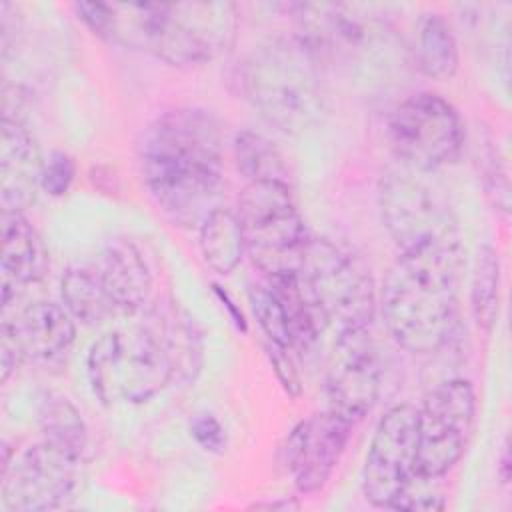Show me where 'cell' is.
Masks as SVG:
<instances>
[{
	"mask_svg": "<svg viewBox=\"0 0 512 512\" xmlns=\"http://www.w3.org/2000/svg\"><path fill=\"white\" fill-rule=\"evenodd\" d=\"M484 168H482V182L488 200L492 202L494 210H498L502 216H508L510 212V186H508V172L506 166L498 154V148H488V152L482 156Z\"/></svg>",
	"mask_w": 512,
	"mask_h": 512,
	"instance_id": "cell-28",
	"label": "cell"
},
{
	"mask_svg": "<svg viewBox=\"0 0 512 512\" xmlns=\"http://www.w3.org/2000/svg\"><path fill=\"white\" fill-rule=\"evenodd\" d=\"M380 382L382 364L368 328L338 332L326 362L328 410L352 424L362 420L378 400Z\"/></svg>",
	"mask_w": 512,
	"mask_h": 512,
	"instance_id": "cell-13",
	"label": "cell"
},
{
	"mask_svg": "<svg viewBox=\"0 0 512 512\" xmlns=\"http://www.w3.org/2000/svg\"><path fill=\"white\" fill-rule=\"evenodd\" d=\"M254 508H268V510H290V508H298L296 500H278V502H266V504H254Z\"/></svg>",
	"mask_w": 512,
	"mask_h": 512,
	"instance_id": "cell-34",
	"label": "cell"
},
{
	"mask_svg": "<svg viewBox=\"0 0 512 512\" xmlns=\"http://www.w3.org/2000/svg\"><path fill=\"white\" fill-rule=\"evenodd\" d=\"M500 302V258L490 244H482L474 258L470 280V310L476 326L490 332L498 318Z\"/></svg>",
	"mask_w": 512,
	"mask_h": 512,
	"instance_id": "cell-25",
	"label": "cell"
},
{
	"mask_svg": "<svg viewBox=\"0 0 512 512\" xmlns=\"http://www.w3.org/2000/svg\"><path fill=\"white\" fill-rule=\"evenodd\" d=\"M202 260L216 274H230L244 258V236L238 214L220 206L198 228Z\"/></svg>",
	"mask_w": 512,
	"mask_h": 512,
	"instance_id": "cell-22",
	"label": "cell"
},
{
	"mask_svg": "<svg viewBox=\"0 0 512 512\" xmlns=\"http://www.w3.org/2000/svg\"><path fill=\"white\" fill-rule=\"evenodd\" d=\"M246 98L286 134H302L324 114L318 62L298 40H274L250 54L242 70Z\"/></svg>",
	"mask_w": 512,
	"mask_h": 512,
	"instance_id": "cell-4",
	"label": "cell"
},
{
	"mask_svg": "<svg viewBox=\"0 0 512 512\" xmlns=\"http://www.w3.org/2000/svg\"><path fill=\"white\" fill-rule=\"evenodd\" d=\"M414 60L432 80H450L458 72L460 50L450 22L436 12L424 14L416 24Z\"/></svg>",
	"mask_w": 512,
	"mask_h": 512,
	"instance_id": "cell-21",
	"label": "cell"
},
{
	"mask_svg": "<svg viewBox=\"0 0 512 512\" xmlns=\"http://www.w3.org/2000/svg\"><path fill=\"white\" fill-rule=\"evenodd\" d=\"M138 164L148 196L174 226L198 230L222 206V134L210 112L186 106L160 114L140 138Z\"/></svg>",
	"mask_w": 512,
	"mask_h": 512,
	"instance_id": "cell-1",
	"label": "cell"
},
{
	"mask_svg": "<svg viewBox=\"0 0 512 512\" xmlns=\"http://www.w3.org/2000/svg\"><path fill=\"white\" fill-rule=\"evenodd\" d=\"M248 300L252 306V312L262 328V332L266 334L270 344L288 348L294 352L292 346V336H290V328L286 322V316L282 312V306L272 290V286L268 284V280H260L250 284L248 288Z\"/></svg>",
	"mask_w": 512,
	"mask_h": 512,
	"instance_id": "cell-27",
	"label": "cell"
},
{
	"mask_svg": "<svg viewBox=\"0 0 512 512\" xmlns=\"http://www.w3.org/2000/svg\"><path fill=\"white\" fill-rule=\"evenodd\" d=\"M328 326L368 328L376 316V288L366 262L328 238L308 240L298 270Z\"/></svg>",
	"mask_w": 512,
	"mask_h": 512,
	"instance_id": "cell-8",
	"label": "cell"
},
{
	"mask_svg": "<svg viewBox=\"0 0 512 512\" xmlns=\"http://www.w3.org/2000/svg\"><path fill=\"white\" fill-rule=\"evenodd\" d=\"M236 214L246 254L264 276L300 270L310 236L288 184L246 182Z\"/></svg>",
	"mask_w": 512,
	"mask_h": 512,
	"instance_id": "cell-7",
	"label": "cell"
},
{
	"mask_svg": "<svg viewBox=\"0 0 512 512\" xmlns=\"http://www.w3.org/2000/svg\"><path fill=\"white\" fill-rule=\"evenodd\" d=\"M2 322L12 330L24 362H58L70 352L76 340V320L64 304L52 300H36L24 306L14 318L4 316Z\"/></svg>",
	"mask_w": 512,
	"mask_h": 512,
	"instance_id": "cell-19",
	"label": "cell"
},
{
	"mask_svg": "<svg viewBox=\"0 0 512 512\" xmlns=\"http://www.w3.org/2000/svg\"><path fill=\"white\" fill-rule=\"evenodd\" d=\"M236 16L232 2H104L100 38L194 66L232 44Z\"/></svg>",
	"mask_w": 512,
	"mask_h": 512,
	"instance_id": "cell-2",
	"label": "cell"
},
{
	"mask_svg": "<svg viewBox=\"0 0 512 512\" xmlns=\"http://www.w3.org/2000/svg\"><path fill=\"white\" fill-rule=\"evenodd\" d=\"M476 418V394L468 380L436 384L416 408V472L424 480L446 476L464 456Z\"/></svg>",
	"mask_w": 512,
	"mask_h": 512,
	"instance_id": "cell-10",
	"label": "cell"
},
{
	"mask_svg": "<svg viewBox=\"0 0 512 512\" xmlns=\"http://www.w3.org/2000/svg\"><path fill=\"white\" fill-rule=\"evenodd\" d=\"M140 322L168 360L172 384H192L204 366V338L196 318L172 296H160L144 306Z\"/></svg>",
	"mask_w": 512,
	"mask_h": 512,
	"instance_id": "cell-16",
	"label": "cell"
},
{
	"mask_svg": "<svg viewBox=\"0 0 512 512\" xmlns=\"http://www.w3.org/2000/svg\"><path fill=\"white\" fill-rule=\"evenodd\" d=\"M82 456L40 438L0 472L8 512H46L66 506L80 484Z\"/></svg>",
	"mask_w": 512,
	"mask_h": 512,
	"instance_id": "cell-11",
	"label": "cell"
},
{
	"mask_svg": "<svg viewBox=\"0 0 512 512\" xmlns=\"http://www.w3.org/2000/svg\"><path fill=\"white\" fill-rule=\"evenodd\" d=\"M498 476L504 484L510 482V450L508 446H504L502 450V456H500V466H498Z\"/></svg>",
	"mask_w": 512,
	"mask_h": 512,
	"instance_id": "cell-33",
	"label": "cell"
},
{
	"mask_svg": "<svg viewBox=\"0 0 512 512\" xmlns=\"http://www.w3.org/2000/svg\"><path fill=\"white\" fill-rule=\"evenodd\" d=\"M426 174L402 164L380 178L382 222L400 254L460 244L448 196Z\"/></svg>",
	"mask_w": 512,
	"mask_h": 512,
	"instance_id": "cell-6",
	"label": "cell"
},
{
	"mask_svg": "<svg viewBox=\"0 0 512 512\" xmlns=\"http://www.w3.org/2000/svg\"><path fill=\"white\" fill-rule=\"evenodd\" d=\"M458 246L400 254L380 290V314L398 346L412 354L442 348L454 332L458 310Z\"/></svg>",
	"mask_w": 512,
	"mask_h": 512,
	"instance_id": "cell-3",
	"label": "cell"
},
{
	"mask_svg": "<svg viewBox=\"0 0 512 512\" xmlns=\"http://www.w3.org/2000/svg\"><path fill=\"white\" fill-rule=\"evenodd\" d=\"M234 160L248 182H284L288 168L280 150L266 136L254 130H240L234 138Z\"/></svg>",
	"mask_w": 512,
	"mask_h": 512,
	"instance_id": "cell-24",
	"label": "cell"
},
{
	"mask_svg": "<svg viewBox=\"0 0 512 512\" xmlns=\"http://www.w3.org/2000/svg\"><path fill=\"white\" fill-rule=\"evenodd\" d=\"M38 418L42 438L84 458L88 448V428L78 408L66 396L48 394L42 400Z\"/></svg>",
	"mask_w": 512,
	"mask_h": 512,
	"instance_id": "cell-26",
	"label": "cell"
},
{
	"mask_svg": "<svg viewBox=\"0 0 512 512\" xmlns=\"http://www.w3.org/2000/svg\"><path fill=\"white\" fill-rule=\"evenodd\" d=\"M24 364V356L20 352V346L8 328L6 322L0 326V382L6 384L8 378Z\"/></svg>",
	"mask_w": 512,
	"mask_h": 512,
	"instance_id": "cell-32",
	"label": "cell"
},
{
	"mask_svg": "<svg viewBox=\"0 0 512 512\" xmlns=\"http://www.w3.org/2000/svg\"><path fill=\"white\" fill-rule=\"evenodd\" d=\"M60 298L68 314L84 326H98L114 314L96 268L70 266L60 280Z\"/></svg>",
	"mask_w": 512,
	"mask_h": 512,
	"instance_id": "cell-23",
	"label": "cell"
},
{
	"mask_svg": "<svg viewBox=\"0 0 512 512\" xmlns=\"http://www.w3.org/2000/svg\"><path fill=\"white\" fill-rule=\"evenodd\" d=\"M76 176V164L72 156L66 152H52L50 158L44 162L42 170V190L54 198L68 194Z\"/></svg>",
	"mask_w": 512,
	"mask_h": 512,
	"instance_id": "cell-29",
	"label": "cell"
},
{
	"mask_svg": "<svg viewBox=\"0 0 512 512\" xmlns=\"http://www.w3.org/2000/svg\"><path fill=\"white\" fill-rule=\"evenodd\" d=\"M298 26V42L320 60H346L360 56L374 44L382 24L352 4H290Z\"/></svg>",
	"mask_w": 512,
	"mask_h": 512,
	"instance_id": "cell-15",
	"label": "cell"
},
{
	"mask_svg": "<svg viewBox=\"0 0 512 512\" xmlns=\"http://www.w3.org/2000/svg\"><path fill=\"white\" fill-rule=\"evenodd\" d=\"M96 272L114 312L132 314L144 310L150 300L152 272L136 242L128 238L110 242Z\"/></svg>",
	"mask_w": 512,
	"mask_h": 512,
	"instance_id": "cell-20",
	"label": "cell"
},
{
	"mask_svg": "<svg viewBox=\"0 0 512 512\" xmlns=\"http://www.w3.org/2000/svg\"><path fill=\"white\" fill-rule=\"evenodd\" d=\"M44 160L30 130L18 118H2L0 206L2 212H26L42 190Z\"/></svg>",
	"mask_w": 512,
	"mask_h": 512,
	"instance_id": "cell-17",
	"label": "cell"
},
{
	"mask_svg": "<svg viewBox=\"0 0 512 512\" xmlns=\"http://www.w3.org/2000/svg\"><path fill=\"white\" fill-rule=\"evenodd\" d=\"M352 422L332 410L300 420L280 446L278 460L294 478L300 494H314L326 486L350 440Z\"/></svg>",
	"mask_w": 512,
	"mask_h": 512,
	"instance_id": "cell-14",
	"label": "cell"
},
{
	"mask_svg": "<svg viewBox=\"0 0 512 512\" xmlns=\"http://www.w3.org/2000/svg\"><path fill=\"white\" fill-rule=\"evenodd\" d=\"M86 374L104 406H136L172 384L168 360L142 322L96 338L86 354Z\"/></svg>",
	"mask_w": 512,
	"mask_h": 512,
	"instance_id": "cell-5",
	"label": "cell"
},
{
	"mask_svg": "<svg viewBox=\"0 0 512 512\" xmlns=\"http://www.w3.org/2000/svg\"><path fill=\"white\" fill-rule=\"evenodd\" d=\"M48 272V252L40 234L22 212H2V310L8 312L22 294Z\"/></svg>",
	"mask_w": 512,
	"mask_h": 512,
	"instance_id": "cell-18",
	"label": "cell"
},
{
	"mask_svg": "<svg viewBox=\"0 0 512 512\" xmlns=\"http://www.w3.org/2000/svg\"><path fill=\"white\" fill-rule=\"evenodd\" d=\"M388 138L404 166L432 172L458 160L464 148V124L446 98L436 92H418L390 114Z\"/></svg>",
	"mask_w": 512,
	"mask_h": 512,
	"instance_id": "cell-9",
	"label": "cell"
},
{
	"mask_svg": "<svg viewBox=\"0 0 512 512\" xmlns=\"http://www.w3.org/2000/svg\"><path fill=\"white\" fill-rule=\"evenodd\" d=\"M190 436L194 438V442L210 452V454H222L228 446V436L224 426L220 424V420L210 414V412H198L190 418Z\"/></svg>",
	"mask_w": 512,
	"mask_h": 512,
	"instance_id": "cell-30",
	"label": "cell"
},
{
	"mask_svg": "<svg viewBox=\"0 0 512 512\" xmlns=\"http://www.w3.org/2000/svg\"><path fill=\"white\" fill-rule=\"evenodd\" d=\"M266 352H268V358H270V364L274 368L278 382L282 384V388L286 390L288 396L296 398L302 390V384H300V376H298V370H296V364L292 358V350L268 342Z\"/></svg>",
	"mask_w": 512,
	"mask_h": 512,
	"instance_id": "cell-31",
	"label": "cell"
},
{
	"mask_svg": "<svg viewBox=\"0 0 512 512\" xmlns=\"http://www.w3.org/2000/svg\"><path fill=\"white\" fill-rule=\"evenodd\" d=\"M416 454V408L396 404L380 416L362 466V492L372 506L392 508L418 480Z\"/></svg>",
	"mask_w": 512,
	"mask_h": 512,
	"instance_id": "cell-12",
	"label": "cell"
}]
</instances>
